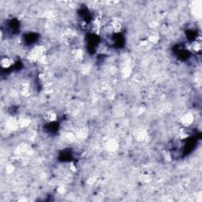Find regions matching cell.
Here are the masks:
<instances>
[{
    "mask_svg": "<svg viewBox=\"0 0 202 202\" xmlns=\"http://www.w3.org/2000/svg\"><path fill=\"white\" fill-rule=\"evenodd\" d=\"M159 39H160L159 34L157 33V32H153L149 34V37H148V41H149V43H150V44H155L159 41Z\"/></svg>",
    "mask_w": 202,
    "mask_h": 202,
    "instance_id": "obj_8",
    "label": "cell"
},
{
    "mask_svg": "<svg viewBox=\"0 0 202 202\" xmlns=\"http://www.w3.org/2000/svg\"><path fill=\"white\" fill-rule=\"evenodd\" d=\"M110 28L114 32H120L123 29V22L119 19H113L109 24Z\"/></svg>",
    "mask_w": 202,
    "mask_h": 202,
    "instance_id": "obj_2",
    "label": "cell"
},
{
    "mask_svg": "<svg viewBox=\"0 0 202 202\" xmlns=\"http://www.w3.org/2000/svg\"><path fill=\"white\" fill-rule=\"evenodd\" d=\"M45 119L48 123H53V122L56 121V119H57V114L54 111H48L46 113Z\"/></svg>",
    "mask_w": 202,
    "mask_h": 202,
    "instance_id": "obj_6",
    "label": "cell"
},
{
    "mask_svg": "<svg viewBox=\"0 0 202 202\" xmlns=\"http://www.w3.org/2000/svg\"><path fill=\"white\" fill-rule=\"evenodd\" d=\"M135 137L137 140H139L140 141H144L145 138L147 137V133L146 131L142 129H140L137 131V132H135Z\"/></svg>",
    "mask_w": 202,
    "mask_h": 202,
    "instance_id": "obj_7",
    "label": "cell"
},
{
    "mask_svg": "<svg viewBox=\"0 0 202 202\" xmlns=\"http://www.w3.org/2000/svg\"><path fill=\"white\" fill-rule=\"evenodd\" d=\"M44 48L43 46H36L35 48H32L30 51L29 54L28 58L31 61H38V59L44 55Z\"/></svg>",
    "mask_w": 202,
    "mask_h": 202,
    "instance_id": "obj_1",
    "label": "cell"
},
{
    "mask_svg": "<svg viewBox=\"0 0 202 202\" xmlns=\"http://www.w3.org/2000/svg\"><path fill=\"white\" fill-rule=\"evenodd\" d=\"M66 141H69V142H73L75 140V136L72 133H67L66 135Z\"/></svg>",
    "mask_w": 202,
    "mask_h": 202,
    "instance_id": "obj_10",
    "label": "cell"
},
{
    "mask_svg": "<svg viewBox=\"0 0 202 202\" xmlns=\"http://www.w3.org/2000/svg\"><path fill=\"white\" fill-rule=\"evenodd\" d=\"M201 50V42L200 40H194L190 44V51L194 52L195 53H198Z\"/></svg>",
    "mask_w": 202,
    "mask_h": 202,
    "instance_id": "obj_5",
    "label": "cell"
},
{
    "mask_svg": "<svg viewBox=\"0 0 202 202\" xmlns=\"http://www.w3.org/2000/svg\"><path fill=\"white\" fill-rule=\"evenodd\" d=\"M194 115L191 113H186L184 115H182V119H181V123L182 126L186 127L190 126L194 122Z\"/></svg>",
    "mask_w": 202,
    "mask_h": 202,
    "instance_id": "obj_3",
    "label": "cell"
},
{
    "mask_svg": "<svg viewBox=\"0 0 202 202\" xmlns=\"http://www.w3.org/2000/svg\"><path fill=\"white\" fill-rule=\"evenodd\" d=\"M14 65V60L11 58L4 57L1 59V67L3 69H8Z\"/></svg>",
    "mask_w": 202,
    "mask_h": 202,
    "instance_id": "obj_4",
    "label": "cell"
},
{
    "mask_svg": "<svg viewBox=\"0 0 202 202\" xmlns=\"http://www.w3.org/2000/svg\"><path fill=\"white\" fill-rule=\"evenodd\" d=\"M107 148L109 150H115L117 148V143L114 140H110L107 144Z\"/></svg>",
    "mask_w": 202,
    "mask_h": 202,
    "instance_id": "obj_9",
    "label": "cell"
}]
</instances>
